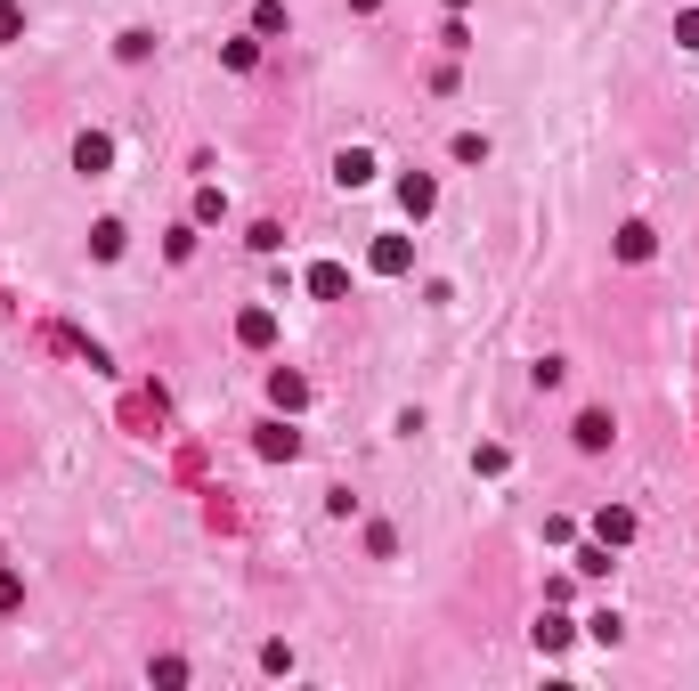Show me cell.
Returning a JSON list of instances; mask_svg holds the SVG:
<instances>
[{"label": "cell", "instance_id": "6da1fadb", "mask_svg": "<svg viewBox=\"0 0 699 691\" xmlns=\"http://www.w3.org/2000/svg\"><path fill=\"white\" fill-rule=\"evenodd\" d=\"M407 261H415V244H407V236H383V244H374V277H399Z\"/></svg>", "mask_w": 699, "mask_h": 691}, {"label": "cell", "instance_id": "7a4b0ae2", "mask_svg": "<svg viewBox=\"0 0 699 691\" xmlns=\"http://www.w3.org/2000/svg\"><path fill=\"white\" fill-rule=\"evenodd\" d=\"M269 399H277V407L293 415V407H309V383H301V374H285V366H277V374H269Z\"/></svg>", "mask_w": 699, "mask_h": 691}, {"label": "cell", "instance_id": "3957f363", "mask_svg": "<svg viewBox=\"0 0 699 691\" xmlns=\"http://www.w3.org/2000/svg\"><path fill=\"white\" fill-rule=\"evenodd\" d=\"M236 334H244L252 350H269V342H277V318H269V309H244V318H236Z\"/></svg>", "mask_w": 699, "mask_h": 691}, {"label": "cell", "instance_id": "277c9868", "mask_svg": "<svg viewBox=\"0 0 699 691\" xmlns=\"http://www.w3.org/2000/svg\"><path fill=\"white\" fill-rule=\"evenodd\" d=\"M74 163H82V171H106V163H114V139H106V131H82Z\"/></svg>", "mask_w": 699, "mask_h": 691}, {"label": "cell", "instance_id": "5b68a950", "mask_svg": "<svg viewBox=\"0 0 699 691\" xmlns=\"http://www.w3.org/2000/svg\"><path fill=\"white\" fill-rule=\"evenodd\" d=\"M334 179H342V187H366V179H374V155H366V147H342Z\"/></svg>", "mask_w": 699, "mask_h": 691}, {"label": "cell", "instance_id": "8992f818", "mask_svg": "<svg viewBox=\"0 0 699 691\" xmlns=\"http://www.w3.org/2000/svg\"><path fill=\"white\" fill-rule=\"evenodd\" d=\"M594 537H602V545H634V513H626V505H610V513L594 521Z\"/></svg>", "mask_w": 699, "mask_h": 691}, {"label": "cell", "instance_id": "52a82bcc", "mask_svg": "<svg viewBox=\"0 0 699 691\" xmlns=\"http://www.w3.org/2000/svg\"><path fill=\"white\" fill-rule=\"evenodd\" d=\"M309 293H317V301H342V293H350V277H342L334 261H317V269H309Z\"/></svg>", "mask_w": 699, "mask_h": 691}, {"label": "cell", "instance_id": "ba28073f", "mask_svg": "<svg viewBox=\"0 0 699 691\" xmlns=\"http://www.w3.org/2000/svg\"><path fill=\"white\" fill-rule=\"evenodd\" d=\"M261 456H285V464H293V456H301V431H285V423H269V431H261Z\"/></svg>", "mask_w": 699, "mask_h": 691}, {"label": "cell", "instance_id": "9c48e42d", "mask_svg": "<svg viewBox=\"0 0 699 691\" xmlns=\"http://www.w3.org/2000/svg\"><path fill=\"white\" fill-rule=\"evenodd\" d=\"M618 261H651V228H618Z\"/></svg>", "mask_w": 699, "mask_h": 691}, {"label": "cell", "instance_id": "30bf717a", "mask_svg": "<svg viewBox=\"0 0 699 691\" xmlns=\"http://www.w3.org/2000/svg\"><path fill=\"white\" fill-rule=\"evenodd\" d=\"M399 196H407V212H415V220H423V212H431V204H439V187H431V179H407V187H399Z\"/></svg>", "mask_w": 699, "mask_h": 691}, {"label": "cell", "instance_id": "8fae6325", "mask_svg": "<svg viewBox=\"0 0 699 691\" xmlns=\"http://www.w3.org/2000/svg\"><path fill=\"white\" fill-rule=\"evenodd\" d=\"M578 448H610V415H578Z\"/></svg>", "mask_w": 699, "mask_h": 691}, {"label": "cell", "instance_id": "7c38bea8", "mask_svg": "<svg viewBox=\"0 0 699 691\" xmlns=\"http://www.w3.org/2000/svg\"><path fill=\"white\" fill-rule=\"evenodd\" d=\"M228 66H236V74H252V66H261V41H252V33H244V41H228Z\"/></svg>", "mask_w": 699, "mask_h": 691}, {"label": "cell", "instance_id": "4fadbf2b", "mask_svg": "<svg viewBox=\"0 0 699 691\" xmlns=\"http://www.w3.org/2000/svg\"><path fill=\"white\" fill-rule=\"evenodd\" d=\"M252 33H285V0H261V9H252Z\"/></svg>", "mask_w": 699, "mask_h": 691}, {"label": "cell", "instance_id": "5bb4252c", "mask_svg": "<svg viewBox=\"0 0 699 691\" xmlns=\"http://www.w3.org/2000/svg\"><path fill=\"white\" fill-rule=\"evenodd\" d=\"M90 244H98V261H114V253H122V228H114V220H98V228H90Z\"/></svg>", "mask_w": 699, "mask_h": 691}, {"label": "cell", "instance_id": "9a60e30c", "mask_svg": "<svg viewBox=\"0 0 699 691\" xmlns=\"http://www.w3.org/2000/svg\"><path fill=\"white\" fill-rule=\"evenodd\" d=\"M25 33V9H17V0H0V41H17Z\"/></svg>", "mask_w": 699, "mask_h": 691}, {"label": "cell", "instance_id": "2e32d148", "mask_svg": "<svg viewBox=\"0 0 699 691\" xmlns=\"http://www.w3.org/2000/svg\"><path fill=\"white\" fill-rule=\"evenodd\" d=\"M675 41H683V49H699V9H683V17H675Z\"/></svg>", "mask_w": 699, "mask_h": 691}, {"label": "cell", "instance_id": "e0dca14e", "mask_svg": "<svg viewBox=\"0 0 699 691\" xmlns=\"http://www.w3.org/2000/svg\"><path fill=\"white\" fill-rule=\"evenodd\" d=\"M17 602H25V586H17L9 570H0V610H17Z\"/></svg>", "mask_w": 699, "mask_h": 691}, {"label": "cell", "instance_id": "ac0fdd59", "mask_svg": "<svg viewBox=\"0 0 699 691\" xmlns=\"http://www.w3.org/2000/svg\"><path fill=\"white\" fill-rule=\"evenodd\" d=\"M350 9H383V0H350Z\"/></svg>", "mask_w": 699, "mask_h": 691}, {"label": "cell", "instance_id": "d6986e66", "mask_svg": "<svg viewBox=\"0 0 699 691\" xmlns=\"http://www.w3.org/2000/svg\"><path fill=\"white\" fill-rule=\"evenodd\" d=\"M448 9H464V0H448Z\"/></svg>", "mask_w": 699, "mask_h": 691}]
</instances>
